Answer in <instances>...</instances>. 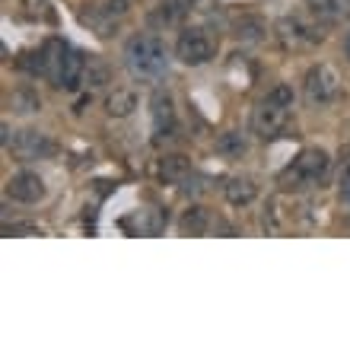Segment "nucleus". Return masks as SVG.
Segmentation results:
<instances>
[{"label": "nucleus", "instance_id": "obj_5", "mask_svg": "<svg viewBox=\"0 0 350 350\" xmlns=\"http://www.w3.org/2000/svg\"><path fill=\"white\" fill-rule=\"evenodd\" d=\"M290 111L293 109H284V105H277V102H271V99L258 102L255 111H252V131H255L261 140L280 137L286 131V124H290Z\"/></svg>", "mask_w": 350, "mask_h": 350}, {"label": "nucleus", "instance_id": "obj_22", "mask_svg": "<svg viewBox=\"0 0 350 350\" xmlns=\"http://www.w3.org/2000/svg\"><path fill=\"white\" fill-rule=\"evenodd\" d=\"M265 99H271V102H277V105H284V109H293V102H296V92H293V86L290 83H277L274 90L267 92Z\"/></svg>", "mask_w": 350, "mask_h": 350}, {"label": "nucleus", "instance_id": "obj_7", "mask_svg": "<svg viewBox=\"0 0 350 350\" xmlns=\"http://www.w3.org/2000/svg\"><path fill=\"white\" fill-rule=\"evenodd\" d=\"M86 64H90V57L83 51H77V48H67L64 61H61V70H57V80L55 86L67 92H77L80 86L86 83Z\"/></svg>", "mask_w": 350, "mask_h": 350}, {"label": "nucleus", "instance_id": "obj_20", "mask_svg": "<svg viewBox=\"0 0 350 350\" xmlns=\"http://www.w3.org/2000/svg\"><path fill=\"white\" fill-rule=\"evenodd\" d=\"M188 3H191V0H166L163 10L157 13V19L159 23H166V26H172V23H178V19L188 13Z\"/></svg>", "mask_w": 350, "mask_h": 350}, {"label": "nucleus", "instance_id": "obj_23", "mask_svg": "<svg viewBox=\"0 0 350 350\" xmlns=\"http://www.w3.org/2000/svg\"><path fill=\"white\" fill-rule=\"evenodd\" d=\"M48 7H51V0H23V10H26V16H29V19L45 16Z\"/></svg>", "mask_w": 350, "mask_h": 350}, {"label": "nucleus", "instance_id": "obj_9", "mask_svg": "<svg viewBox=\"0 0 350 350\" xmlns=\"http://www.w3.org/2000/svg\"><path fill=\"white\" fill-rule=\"evenodd\" d=\"M7 198H13L16 204H38L42 198H45V182H42V175H36V172L10 175Z\"/></svg>", "mask_w": 350, "mask_h": 350}, {"label": "nucleus", "instance_id": "obj_26", "mask_svg": "<svg viewBox=\"0 0 350 350\" xmlns=\"http://www.w3.org/2000/svg\"><path fill=\"white\" fill-rule=\"evenodd\" d=\"M344 51H347V57H350V32H347V38H344Z\"/></svg>", "mask_w": 350, "mask_h": 350}, {"label": "nucleus", "instance_id": "obj_21", "mask_svg": "<svg viewBox=\"0 0 350 350\" xmlns=\"http://www.w3.org/2000/svg\"><path fill=\"white\" fill-rule=\"evenodd\" d=\"M105 80H109V67L102 64V61H96V57H90V64H86V86L96 90V86H102Z\"/></svg>", "mask_w": 350, "mask_h": 350}, {"label": "nucleus", "instance_id": "obj_17", "mask_svg": "<svg viewBox=\"0 0 350 350\" xmlns=\"http://www.w3.org/2000/svg\"><path fill=\"white\" fill-rule=\"evenodd\" d=\"M245 150H249V144L242 137V131H223L220 137H217V153L226 159H239Z\"/></svg>", "mask_w": 350, "mask_h": 350}, {"label": "nucleus", "instance_id": "obj_13", "mask_svg": "<svg viewBox=\"0 0 350 350\" xmlns=\"http://www.w3.org/2000/svg\"><path fill=\"white\" fill-rule=\"evenodd\" d=\"M178 230H182L185 236H204V232L211 230V211L201 207V204H191V207L182 213Z\"/></svg>", "mask_w": 350, "mask_h": 350}, {"label": "nucleus", "instance_id": "obj_14", "mask_svg": "<svg viewBox=\"0 0 350 350\" xmlns=\"http://www.w3.org/2000/svg\"><path fill=\"white\" fill-rule=\"evenodd\" d=\"M134 109H137V92L134 90H115L105 99V115L109 118H128Z\"/></svg>", "mask_w": 350, "mask_h": 350}, {"label": "nucleus", "instance_id": "obj_10", "mask_svg": "<svg viewBox=\"0 0 350 350\" xmlns=\"http://www.w3.org/2000/svg\"><path fill=\"white\" fill-rule=\"evenodd\" d=\"M153 131H157V144H163V140L169 137L175 131V111H172V99H169L166 92H153Z\"/></svg>", "mask_w": 350, "mask_h": 350}, {"label": "nucleus", "instance_id": "obj_16", "mask_svg": "<svg viewBox=\"0 0 350 350\" xmlns=\"http://www.w3.org/2000/svg\"><path fill=\"white\" fill-rule=\"evenodd\" d=\"M10 109L19 111V115H36V111H42V99H38V92L32 86H19L10 96Z\"/></svg>", "mask_w": 350, "mask_h": 350}, {"label": "nucleus", "instance_id": "obj_15", "mask_svg": "<svg viewBox=\"0 0 350 350\" xmlns=\"http://www.w3.org/2000/svg\"><path fill=\"white\" fill-rule=\"evenodd\" d=\"M232 32H236V38L239 42H245V45H258L261 38H265V23H261L258 16H239L236 19V26H232Z\"/></svg>", "mask_w": 350, "mask_h": 350}, {"label": "nucleus", "instance_id": "obj_3", "mask_svg": "<svg viewBox=\"0 0 350 350\" xmlns=\"http://www.w3.org/2000/svg\"><path fill=\"white\" fill-rule=\"evenodd\" d=\"M306 102L309 105H332L338 96H341V80L334 74V67L328 64H315L309 67V74H306Z\"/></svg>", "mask_w": 350, "mask_h": 350}, {"label": "nucleus", "instance_id": "obj_12", "mask_svg": "<svg viewBox=\"0 0 350 350\" xmlns=\"http://www.w3.org/2000/svg\"><path fill=\"white\" fill-rule=\"evenodd\" d=\"M191 175V159L182 157V153H166L159 159V178L169 185H182L185 178Z\"/></svg>", "mask_w": 350, "mask_h": 350}, {"label": "nucleus", "instance_id": "obj_25", "mask_svg": "<svg viewBox=\"0 0 350 350\" xmlns=\"http://www.w3.org/2000/svg\"><path fill=\"white\" fill-rule=\"evenodd\" d=\"M10 134H13V131H10V124L3 121V128H0V144H3L7 150H10V144H13V137H10Z\"/></svg>", "mask_w": 350, "mask_h": 350}, {"label": "nucleus", "instance_id": "obj_8", "mask_svg": "<svg viewBox=\"0 0 350 350\" xmlns=\"http://www.w3.org/2000/svg\"><path fill=\"white\" fill-rule=\"evenodd\" d=\"M277 38L284 42V48H309L322 42V32H315L296 16H284L277 23Z\"/></svg>", "mask_w": 350, "mask_h": 350}, {"label": "nucleus", "instance_id": "obj_1", "mask_svg": "<svg viewBox=\"0 0 350 350\" xmlns=\"http://www.w3.org/2000/svg\"><path fill=\"white\" fill-rule=\"evenodd\" d=\"M124 67L128 74L140 83H157L159 77L169 70V51L163 38L153 32H140L124 45Z\"/></svg>", "mask_w": 350, "mask_h": 350}, {"label": "nucleus", "instance_id": "obj_2", "mask_svg": "<svg viewBox=\"0 0 350 350\" xmlns=\"http://www.w3.org/2000/svg\"><path fill=\"white\" fill-rule=\"evenodd\" d=\"M332 169V157L325 153L322 147H306L299 157L293 159V166L286 172V178L296 185V188H309V185H319Z\"/></svg>", "mask_w": 350, "mask_h": 350}, {"label": "nucleus", "instance_id": "obj_18", "mask_svg": "<svg viewBox=\"0 0 350 350\" xmlns=\"http://www.w3.org/2000/svg\"><path fill=\"white\" fill-rule=\"evenodd\" d=\"M16 67L23 74L29 77H48V67H45V51L38 48V51H26V55L16 61Z\"/></svg>", "mask_w": 350, "mask_h": 350}, {"label": "nucleus", "instance_id": "obj_6", "mask_svg": "<svg viewBox=\"0 0 350 350\" xmlns=\"http://www.w3.org/2000/svg\"><path fill=\"white\" fill-rule=\"evenodd\" d=\"M10 150H13L16 159H48L57 153V144L48 137V134H42V131L26 128V131H16Z\"/></svg>", "mask_w": 350, "mask_h": 350}, {"label": "nucleus", "instance_id": "obj_19", "mask_svg": "<svg viewBox=\"0 0 350 350\" xmlns=\"http://www.w3.org/2000/svg\"><path fill=\"white\" fill-rule=\"evenodd\" d=\"M306 7L322 23H338V16H341V0H306Z\"/></svg>", "mask_w": 350, "mask_h": 350}, {"label": "nucleus", "instance_id": "obj_11", "mask_svg": "<svg viewBox=\"0 0 350 350\" xmlns=\"http://www.w3.org/2000/svg\"><path fill=\"white\" fill-rule=\"evenodd\" d=\"M223 194H226V201L232 207H249L258 198V185L252 182V178H245V175H232L230 182L223 185Z\"/></svg>", "mask_w": 350, "mask_h": 350}, {"label": "nucleus", "instance_id": "obj_4", "mask_svg": "<svg viewBox=\"0 0 350 350\" xmlns=\"http://www.w3.org/2000/svg\"><path fill=\"white\" fill-rule=\"evenodd\" d=\"M175 57L188 67H201L207 64L213 57V38L204 32V29L191 26V29H182L178 38H175Z\"/></svg>", "mask_w": 350, "mask_h": 350}, {"label": "nucleus", "instance_id": "obj_24", "mask_svg": "<svg viewBox=\"0 0 350 350\" xmlns=\"http://www.w3.org/2000/svg\"><path fill=\"white\" fill-rule=\"evenodd\" d=\"M102 10H105L111 19L124 16V13H128V0H105V7H102Z\"/></svg>", "mask_w": 350, "mask_h": 350}]
</instances>
